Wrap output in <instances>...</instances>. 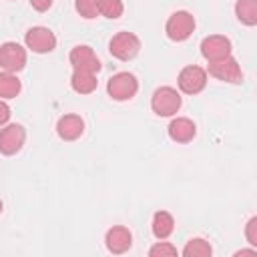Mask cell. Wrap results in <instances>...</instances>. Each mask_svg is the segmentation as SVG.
I'll return each instance as SVG.
<instances>
[{
	"label": "cell",
	"instance_id": "26",
	"mask_svg": "<svg viewBox=\"0 0 257 257\" xmlns=\"http://www.w3.org/2000/svg\"><path fill=\"white\" fill-rule=\"evenodd\" d=\"M241 255H257V249L255 247L253 249H241V251L235 253V257H241Z\"/></svg>",
	"mask_w": 257,
	"mask_h": 257
},
{
	"label": "cell",
	"instance_id": "2",
	"mask_svg": "<svg viewBox=\"0 0 257 257\" xmlns=\"http://www.w3.org/2000/svg\"><path fill=\"white\" fill-rule=\"evenodd\" d=\"M195 26H197V22H195V16L191 12L177 10L169 16V20L165 24V32L173 42H183L195 32Z\"/></svg>",
	"mask_w": 257,
	"mask_h": 257
},
{
	"label": "cell",
	"instance_id": "23",
	"mask_svg": "<svg viewBox=\"0 0 257 257\" xmlns=\"http://www.w3.org/2000/svg\"><path fill=\"white\" fill-rule=\"evenodd\" d=\"M245 237H247V243L249 245H257V217H251L245 225Z\"/></svg>",
	"mask_w": 257,
	"mask_h": 257
},
{
	"label": "cell",
	"instance_id": "11",
	"mask_svg": "<svg viewBox=\"0 0 257 257\" xmlns=\"http://www.w3.org/2000/svg\"><path fill=\"white\" fill-rule=\"evenodd\" d=\"M201 54L205 60L215 62L225 56H231V40L223 34H211L201 40Z\"/></svg>",
	"mask_w": 257,
	"mask_h": 257
},
{
	"label": "cell",
	"instance_id": "20",
	"mask_svg": "<svg viewBox=\"0 0 257 257\" xmlns=\"http://www.w3.org/2000/svg\"><path fill=\"white\" fill-rule=\"evenodd\" d=\"M124 12V4L122 0H98V14H102L108 20H116L120 18Z\"/></svg>",
	"mask_w": 257,
	"mask_h": 257
},
{
	"label": "cell",
	"instance_id": "25",
	"mask_svg": "<svg viewBox=\"0 0 257 257\" xmlns=\"http://www.w3.org/2000/svg\"><path fill=\"white\" fill-rule=\"evenodd\" d=\"M10 114H12V112H10V106L0 98V126H4V124L10 120Z\"/></svg>",
	"mask_w": 257,
	"mask_h": 257
},
{
	"label": "cell",
	"instance_id": "8",
	"mask_svg": "<svg viewBox=\"0 0 257 257\" xmlns=\"http://www.w3.org/2000/svg\"><path fill=\"white\" fill-rule=\"evenodd\" d=\"M209 74L215 76L217 80L231 82V84H239L243 80V70L233 56H225L221 60L209 62Z\"/></svg>",
	"mask_w": 257,
	"mask_h": 257
},
{
	"label": "cell",
	"instance_id": "24",
	"mask_svg": "<svg viewBox=\"0 0 257 257\" xmlns=\"http://www.w3.org/2000/svg\"><path fill=\"white\" fill-rule=\"evenodd\" d=\"M54 0H30V6L36 10V12H46L50 6H52Z\"/></svg>",
	"mask_w": 257,
	"mask_h": 257
},
{
	"label": "cell",
	"instance_id": "6",
	"mask_svg": "<svg viewBox=\"0 0 257 257\" xmlns=\"http://www.w3.org/2000/svg\"><path fill=\"white\" fill-rule=\"evenodd\" d=\"M179 90L185 94H199L207 84V70L197 64L185 66L177 76Z\"/></svg>",
	"mask_w": 257,
	"mask_h": 257
},
{
	"label": "cell",
	"instance_id": "19",
	"mask_svg": "<svg viewBox=\"0 0 257 257\" xmlns=\"http://www.w3.org/2000/svg\"><path fill=\"white\" fill-rule=\"evenodd\" d=\"M211 253H213V247L203 237H193L183 247V255L185 257H211Z\"/></svg>",
	"mask_w": 257,
	"mask_h": 257
},
{
	"label": "cell",
	"instance_id": "3",
	"mask_svg": "<svg viewBox=\"0 0 257 257\" xmlns=\"http://www.w3.org/2000/svg\"><path fill=\"white\" fill-rule=\"evenodd\" d=\"M139 90V80L133 72H116L106 82V92L112 100H131Z\"/></svg>",
	"mask_w": 257,
	"mask_h": 257
},
{
	"label": "cell",
	"instance_id": "5",
	"mask_svg": "<svg viewBox=\"0 0 257 257\" xmlns=\"http://www.w3.org/2000/svg\"><path fill=\"white\" fill-rule=\"evenodd\" d=\"M24 42H26V48H30L36 54H46V52H52L56 48V36L46 26L28 28L24 34Z\"/></svg>",
	"mask_w": 257,
	"mask_h": 257
},
{
	"label": "cell",
	"instance_id": "27",
	"mask_svg": "<svg viewBox=\"0 0 257 257\" xmlns=\"http://www.w3.org/2000/svg\"><path fill=\"white\" fill-rule=\"evenodd\" d=\"M2 207H4V205H2V201H0V213H2Z\"/></svg>",
	"mask_w": 257,
	"mask_h": 257
},
{
	"label": "cell",
	"instance_id": "17",
	"mask_svg": "<svg viewBox=\"0 0 257 257\" xmlns=\"http://www.w3.org/2000/svg\"><path fill=\"white\" fill-rule=\"evenodd\" d=\"M22 90V82L18 80V76L14 72H0V98L8 100V98H16Z\"/></svg>",
	"mask_w": 257,
	"mask_h": 257
},
{
	"label": "cell",
	"instance_id": "18",
	"mask_svg": "<svg viewBox=\"0 0 257 257\" xmlns=\"http://www.w3.org/2000/svg\"><path fill=\"white\" fill-rule=\"evenodd\" d=\"M235 14L241 24L255 26L257 24V0H237L235 2Z\"/></svg>",
	"mask_w": 257,
	"mask_h": 257
},
{
	"label": "cell",
	"instance_id": "22",
	"mask_svg": "<svg viewBox=\"0 0 257 257\" xmlns=\"http://www.w3.org/2000/svg\"><path fill=\"white\" fill-rule=\"evenodd\" d=\"M149 255H151V257H173V255H177V247L171 245V243L165 241V239H159V243H155V245L149 249Z\"/></svg>",
	"mask_w": 257,
	"mask_h": 257
},
{
	"label": "cell",
	"instance_id": "12",
	"mask_svg": "<svg viewBox=\"0 0 257 257\" xmlns=\"http://www.w3.org/2000/svg\"><path fill=\"white\" fill-rule=\"evenodd\" d=\"M104 245L108 249V253L112 255H122L133 247V233L122 227V225H114L106 231L104 235Z\"/></svg>",
	"mask_w": 257,
	"mask_h": 257
},
{
	"label": "cell",
	"instance_id": "13",
	"mask_svg": "<svg viewBox=\"0 0 257 257\" xmlns=\"http://www.w3.org/2000/svg\"><path fill=\"white\" fill-rule=\"evenodd\" d=\"M84 133V120L80 114H62L56 122V135L62 139V141H76L80 139Z\"/></svg>",
	"mask_w": 257,
	"mask_h": 257
},
{
	"label": "cell",
	"instance_id": "21",
	"mask_svg": "<svg viewBox=\"0 0 257 257\" xmlns=\"http://www.w3.org/2000/svg\"><path fill=\"white\" fill-rule=\"evenodd\" d=\"M74 8L86 20H92L98 16V0H74Z\"/></svg>",
	"mask_w": 257,
	"mask_h": 257
},
{
	"label": "cell",
	"instance_id": "1",
	"mask_svg": "<svg viewBox=\"0 0 257 257\" xmlns=\"http://www.w3.org/2000/svg\"><path fill=\"white\" fill-rule=\"evenodd\" d=\"M183 98L173 86H159L151 96V108L159 116H173L179 112Z\"/></svg>",
	"mask_w": 257,
	"mask_h": 257
},
{
	"label": "cell",
	"instance_id": "16",
	"mask_svg": "<svg viewBox=\"0 0 257 257\" xmlns=\"http://www.w3.org/2000/svg\"><path fill=\"white\" fill-rule=\"evenodd\" d=\"M70 86H72V90L78 92V94H90V92L96 90L98 80H96V74H92V72L74 70L72 76H70Z\"/></svg>",
	"mask_w": 257,
	"mask_h": 257
},
{
	"label": "cell",
	"instance_id": "7",
	"mask_svg": "<svg viewBox=\"0 0 257 257\" xmlns=\"http://www.w3.org/2000/svg\"><path fill=\"white\" fill-rule=\"evenodd\" d=\"M0 66L6 72H20L26 66V48L18 42L0 44Z\"/></svg>",
	"mask_w": 257,
	"mask_h": 257
},
{
	"label": "cell",
	"instance_id": "14",
	"mask_svg": "<svg viewBox=\"0 0 257 257\" xmlns=\"http://www.w3.org/2000/svg\"><path fill=\"white\" fill-rule=\"evenodd\" d=\"M167 133H169L171 141L185 145V143H191V141L195 139V135H197V124H195L191 118H187V116H177V118H173V120L169 122Z\"/></svg>",
	"mask_w": 257,
	"mask_h": 257
},
{
	"label": "cell",
	"instance_id": "9",
	"mask_svg": "<svg viewBox=\"0 0 257 257\" xmlns=\"http://www.w3.org/2000/svg\"><path fill=\"white\" fill-rule=\"evenodd\" d=\"M24 141H26V131L22 124L12 122V124H6L4 128H0V153L2 155H6V157L16 155L24 147Z\"/></svg>",
	"mask_w": 257,
	"mask_h": 257
},
{
	"label": "cell",
	"instance_id": "10",
	"mask_svg": "<svg viewBox=\"0 0 257 257\" xmlns=\"http://www.w3.org/2000/svg\"><path fill=\"white\" fill-rule=\"evenodd\" d=\"M68 60H70V64H72L74 70H82V72H92V74H96V72L102 68L98 56H96L94 50H92L90 46H86V44L74 46V48L70 50V54H68Z\"/></svg>",
	"mask_w": 257,
	"mask_h": 257
},
{
	"label": "cell",
	"instance_id": "15",
	"mask_svg": "<svg viewBox=\"0 0 257 257\" xmlns=\"http://www.w3.org/2000/svg\"><path fill=\"white\" fill-rule=\"evenodd\" d=\"M153 235L157 239H169L175 231V219L169 211H157L153 215V223H151Z\"/></svg>",
	"mask_w": 257,
	"mask_h": 257
},
{
	"label": "cell",
	"instance_id": "4",
	"mask_svg": "<svg viewBox=\"0 0 257 257\" xmlns=\"http://www.w3.org/2000/svg\"><path fill=\"white\" fill-rule=\"evenodd\" d=\"M139 50H141V40H139V36L133 34V32H126V30L116 32V34L110 38V42H108V52H110V56H114V58H118V60H133V58L139 54Z\"/></svg>",
	"mask_w": 257,
	"mask_h": 257
}]
</instances>
